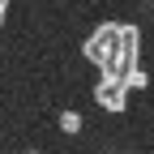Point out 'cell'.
Here are the masks:
<instances>
[{
	"label": "cell",
	"instance_id": "obj_1",
	"mask_svg": "<svg viewBox=\"0 0 154 154\" xmlns=\"http://www.w3.org/2000/svg\"><path fill=\"white\" fill-rule=\"evenodd\" d=\"M120 47H124V26H116V22H107V26H99L90 38H86V60H94L99 69H120Z\"/></svg>",
	"mask_w": 154,
	"mask_h": 154
},
{
	"label": "cell",
	"instance_id": "obj_2",
	"mask_svg": "<svg viewBox=\"0 0 154 154\" xmlns=\"http://www.w3.org/2000/svg\"><path fill=\"white\" fill-rule=\"evenodd\" d=\"M94 103H103L107 111H124L128 103V82L120 69H103V77L94 82Z\"/></svg>",
	"mask_w": 154,
	"mask_h": 154
},
{
	"label": "cell",
	"instance_id": "obj_3",
	"mask_svg": "<svg viewBox=\"0 0 154 154\" xmlns=\"http://www.w3.org/2000/svg\"><path fill=\"white\" fill-rule=\"evenodd\" d=\"M60 128L64 133H82V116L77 111H60Z\"/></svg>",
	"mask_w": 154,
	"mask_h": 154
},
{
	"label": "cell",
	"instance_id": "obj_4",
	"mask_svg": "<svg viewBox=\"0 0 154 154\" xmlns=\"http://www.w3.org/2000/svg\"><path fill=\"white\" fill-rule=\"evenodd\" d=\"M124 82H128V86H133V90H146V82H150V77H146V73H141V69H133V73H128V77H124Z\"/></svg>",
	"mask_w": 154,
	"mask_h": 154
}]
</instances>
